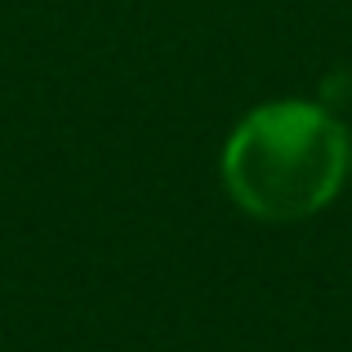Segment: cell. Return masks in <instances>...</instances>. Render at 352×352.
<instances>
[{
    "mask_svg": "<svg viewBox=\"0 0 352 352\" xmlns=\"http://www.w3.org/2000/svg\"><path fill=\"white\" fill-rule=\"evenodd\" d=\"M339 120L312 103H267L232 129L223 147V183L254 219H308L339 192L348 170Z\"/></svg>",
    "mask_w": 352,
    "mask_h": 352,
    "instance_id": "obj_1",
    "label": "cell"
},
{
    "mask_svg": "<svg viewBox=\"0 0 352 352\" xmlns=\"http://www.w3.org/2000/svg\"><path fill=\"white\" fill-rule=\"evenodd\" d=\"M348 165H352V156H348Z\"/></svg>",
    "mask_w": 352,
    "mask_h": 352,
    "instance_id": "obj_2",
    "label": "cell"
}]
</instances>
